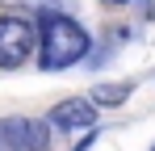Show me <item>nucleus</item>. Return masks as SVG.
Wrapping results in <instances>:
<instances>
[{
  "label": "nucleus",
  "instance_id": "3",
  "mask_svg": "<svg viewBox=\"0 0 155 151\" xmlns=\"http://www.w3.org/2000/svg\"><path fill=\"white\" fill-rule=\"evenodd\" d=\"M51 122L34 118H4L0 122V151H46L51 147Z\"/></svg>",
  "mask_w": 155,
  "mask_h": 151
},
{
  "label": "nucleus",
  "instance_id": "6",
  "mask_svg": "<svg viewBox=\"0 0 155 151\" xmlns=\"http://www.w3.org/2000/svg\"><path fill=\"white\" fill-rule=\"evenodd\" d=\"M4 4H8V8H42V13H46V8H54L59 0H4Z\"/></svg>",
  "mask_w": 155,
  "mask_h": 151
},
{
  "label": "nucleus",
  "instance_id": "2",
  "mask_svg": "<svg viewBox=\"0 0 155 151\" xmlns=\"http://www.w3.org/2000/svg\"><path fill=\"white\" fill-rule=\"evenodd\" d=\"M38 50V25L25 17H0V67H21Z\"/></svg>",
  "mask_w": 155,
  "mask_h": 151
},
{
  "label": "nucleus",
  "instance_id": "5",
  "mask_svg": "<svg viewBox=\"0 0 155 151\" xmlns=\"http://www.w3.org/2000/svg\"><path fill=\"white\" fill-rule=\"evenodd\" d=\"M126 97H130V84H117V88L113 84H101V88H92V101L97 105H122Z\"/></svg>",
  "mask_w": 155,
  "mask_h": 151
},
{
  "label": "nucleus",
  "instance_id": "1",
  "mask_svg": "<svg viewBox=\"0 0 155 151\" xmlns=\"http://www.w3.org/2000/svg\"><path fill=\"white\" fill-rule=\"evenodd\" d=\"M88 46H92V38L76 17L51 13V8L42 13V21H38V67L42 72H63V67L80 63Z\"/></svg>",
  "mask_w": 155,
  "mask_h": 151
},
{
  "label": "nucleus",
  "instance_id": "4",
  "mask_svg": "<svg viewBox=\"0 0 155 151\" xmlns=\"http://www.w3.org/2000/svg\"><path fill=\"white\" fill-rule=\"evenodd\" d=\"M46 118H51L54 130H92L97 126V101L92 97L88 101L84 97H67V101H59Z\"/></svg>",
  "mask_w": 155,
  "mask_h": 151
}]
</instances>
